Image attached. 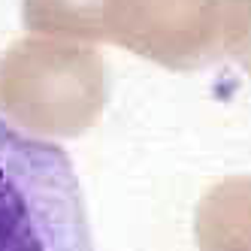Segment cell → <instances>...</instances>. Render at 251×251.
Masks as SVG:
<instances>
[{
	"label": "cell",
	"mask_w": 251,
	"mask_h": 251,
	"mask_svg": "<svg viewBox=\"0 0 251 251\" xmlns=\"http://www.w3.org/2000/svg\"><path fill=\"white\" fill-rule=\"evenodd\" d=\"M106 106V67L88 43L25 37L0 58V109L37 136L70 139Z\"/></svg>",
	"instance_id": "2"
},
{
	"label": "cell",
	"mask_w": 251,
	"mask_h": 251,
	"mask_svg": "<svg viewBox=\"0 0 251 251\" xmlns=\"http://www.w3.org/2000/svg\"><path fill=\"white\" fill-rule=\"evenodd\" d=\"M221 46L251 76V0H227Z\"/></svg>",
	"instance_id": "6"
},
{
	"label": "cell",
	"mask_w": 251,
	"mask_h": 251,
	"mask_svg": "<svg viewBox=\"0 0 251 251\" xmlns=\"http://www.w3.org/2000/svg\"><path fill=\"white\" fill-rule=\"evenodd\" d=\"M0 251H94L76 170L0 118Z\"/></svg>",
	"instance_id": "1"
},
{
	"label": "cell",
	"mask_w": 251,
	"mask_h": 251,
	"mask_svg": "<svg viewBox=\"0 0 251 251\" xmlns=\"http://www.w3.org/2000/svg\"><path fill=\"white\" fill-rule=\"evenodd\" d=\"M22 19L30 33L58 40H109V0H25Z\"/></svg>",
	"instance_id": "5"
},
{
	"label": "cell",
	"mask_w": 251,
	"mask_h": 251,
	"mask_svg": "<svg viewBox=\"0 0 251 251\" xmlns=\"http://www.w3.org/2000/svg\"><path fill=\"white\" fill-rule=\"evenodd\" d=\"M200 251H251V176H233L212 185L197 206Z\"/></svg>",
	"instance_id": "4"
},
{
	"label": "cell",
	"mask_w": 251,
	"mask_h": 251,
	"mask_svg": "<svg viewBox=\"0 0 251 251\" xmlns=\"http://www.w3.org/2000/svg\"><path fill=\"white\" fill-rule=\"evenodd\" d=\"M227 0H109V40L167 70L206 67L224 51Z\"/></svg>",
	"instance_id": "3"
}]
</instances>
